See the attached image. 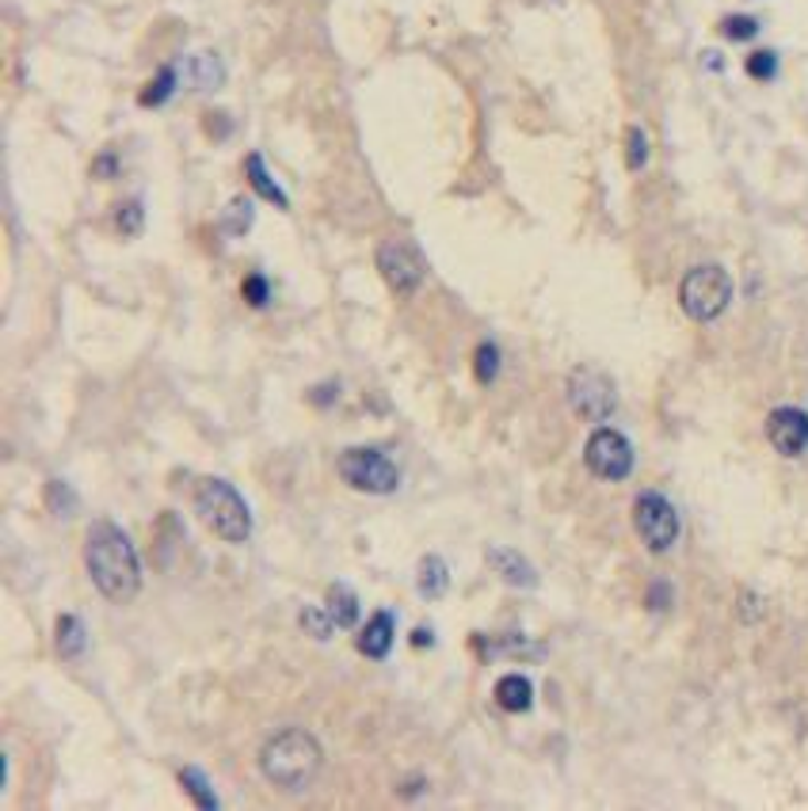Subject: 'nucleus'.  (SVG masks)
Masks as SVG:
<instances>
[{
    "label": "nucleus",
    "instance_id": "obj_1",
    "mask_svg": "<svg viewBox=\"0 0 808 811\" xmlns=\"http://www.w3.org/2000/svg\"><path fill=\"white\" fill-rule=\"evenodd\" d=\"M84 568L107 602L126 606L142 591V557H137L131 533L111 519H96L84 538Z\"/></svg>",
    "mask_w": 808,
    "mask_h": 811
},
{
    "label": "nucleus",
    "instance_id": "obj_2",
    "mask_svg": "<svg viewBox=\"0 0 808 811\" xmlns=\"http://www.w3.org/2000/svg\"><path fill=\"white\" fill-rule=\"evenodd\" d=\"M324 766V750L305 728H282L260 747V773L274 789L302 792L317 781Z\"/></svg>",
    "mask_w": 808,
    "mask_h": 811
},
{
    "label": "nucleus",
    "instance_id": "obj_3",
    "mask_svg": "<svg viewBox=\"0 0 808 811\" xmlns=\"http://www.w3.org/2000/svg\"><path fill=\"white\" fill-rule=\"evenodd\" d=\"M195 514L226 545H245L252 538V511H248L245 496L221 477L199 480V488H195Z\"/></svg>",
    "mask_w": 808,
    "mask_h": 811
},
{
    "label": "nucleus",
    "instance_id": "obj_4",
    "mask_svg": "<svg viewBox=\"0 0 808 811\" xmlns=\"http://www.w3.org/2000/svg\"><path fill=\"white\" fill-rule=\"evenodd\" d=\"M728 301H733V279H728V271L717 263H702V267H694V271H686L683 287H678V305H683V313L702 324L717 321V316L728 309Z\"/></svg>",
    "mask_w": 808,
    "mask_h": 811
},
{
    "label": "nucleus",
    "instance_id": "obj_5",
    "mask_svg": "<svg viewBox=\"0 0 808 811\" xmlns=\"http://www.w3.org/2000/svg\"><path fill=\"white\" fill-rule=\"evenodd\" d=\"M336 465L340 477L355 491H366V496H393L401 488V469L371 446H351V450L340 454Z\"/></svg>",
    "mask_w": 808,
    "mask_h": 811
},
{
    "label": "nucleus",
    "instance_id": "obj_6",
    "mask_svg": "<svg viewBox=\"0 0 808 811\" xmlns=\"http://www.w3.org/2000/svg\"><path fill=\"white\" fill-rule=\"evenodd\" d=\"M569 408L588 423H603L614 416L618 389L614 382L595 366H576L569 374Z\"/></svg>",
    "mask_w": 808,
    "mask_h": 811
},
{
    "label": "nucleus",
    "instance_id": "obj_7",
    "mask_svg": "<svg viewBox=\"0 0 808 811\" xmlns=\"http://www.w3.org/2000/svg\"><path fill=\"white\" fill-rule=\"evenodd\" d=\"M377 271H382L385 287L393 293H401V298H408V293H416L424 287L427 260L412 240H385V245L377 248Z\"/></svg>",
    "mask_w": 808,
    "mask_h": 811
},
{
    "label": "nucleus",
    "instance_id": "obj_8",
    "mask_svg": "<svg viewBox=\"0 0 808 811\" xmlns=\"http://www.w3.org/2000/svg\"><path fill=\"white\" fill-rule=\"evenodd\" d=\"M633 530L649 552H667L678 538V514L660 491H641L633 503Z\"/></svg>",
    "mask_w": 808,
    "mask_h": 811
},
{
    "label": "nucleus",
    "instance_id": "obj_9",
    "mask_svg": "<svg viewBox=\"0 0 808 811\" xmlns=\"http://www.w3.org/2000/svg\"><path fill=\"white\" fill-rule=\"evenodd\" d=\"M583 461L599 480H625L633 472V446L622 430L599 427L591 430L588 446H583Z\"/></svg>",
    "mask_w": 808,
    "mask_h": 811
},
{
    "label": "nucleus",
    "instance_id": "obj_10",
    "mask_svg": "<svg viewBox=\"0 0 808 811\" xmlns=\"http://www.w3.org/2000/svg\"><path fill=\"white\" fill-rule=\"evenodd\" d=\"M767 438L781 457H797L808 446V416L801 408H775L767 419Z\"/></svg>",
    "mask_w": 808,
    "mask_h": 811
},
{
    "label": "nucleus",
    "instance_id": "obj_11",
    "mask_svg": "<svg viewBox=\"0 0 808 811\" xmlns=\"http://www.w3.org/2000/svg\"><path fill=\"white\" fill-rule=\"evenodd\" d=\"M393 636H397V621H393L390 610H377L359 633V652L371 655V659H385L393 648Z\"/></svg>",
    "mask_w": 808,
    "mask_h": 811
},
{
    "label": "nucleus",
    "instance_id": "obj_12",
    "mask_svg": "<svg viewBox=\"0 0 808 811\" xmlns=\"http://www.w3.org/2000/svg\"><path fill=\"white\" fill-rule=\"evenodd\" d=\"M488 564L500 572L504 583L511 586H538V572L530 568V560L515 549H488Z\"/></svg>",
    "mask_w": 808,
    "mask_h": 811
},
{
    "label": "nucleus",
    "instance_id": "obj_13",
    "mask_svg": "<svg viewBox=\"0 0 808 811\" xmlns=\"http://www.w3.org/2000/svg\"><path fill=\"white\" fill-rule=\"evenodd\" d=\"M245 176H248V187H252L260 198H268L271 206H279V210H287V206H290L287 191H282V187L271 179V171H268V164H263L260 153H248V157H245Z\"/></svg>",
    "mask_w": 808,
    "mask_h": 811
},
{
    "label": "nucleus",
    "instance_id": "obj_14",
    "mask_svg": "<svg viewBox=\"0 0 808 811\" xmlns=\"http://www.w3.org/2000/svg\"><path fill=\"white\" fill-rule=\"evenodd\" d=\"M493 697L504 713H527L530 705H535V686H530V678H522V675H504L496 682Z\"/></svg>",
    "mask_w": 808,
    "mask_h": 811
},
{
    "label": "nucleus",
    "instance_id": "obj_15",
    "mask_svg": "<svg viewBox=\"0 0 808 811\" xmlns=\"http://www.w3.org/2000/svg\"><path fill=\"white\" fill-rule=\"evenodd\" d=\"M416 591L424 594V599H443V594L450 591V572H446L443 557H424V560H419Z\"/></svg>",
    "mask_w": 808,
    "mask_h": 811
},
{
    "label": "nucleus",
    "instance_id": "obj_16",
    "mask_svg": "<svg viewBox=\"0 0 808 811\" xmlns=\"http://www.w3.org/2000/svg\"><path fill=\"white\" fill-rule=\"evenodd\" d=\"M332 614L340 628H355L359 625V599L355 591H351L348 583H332L329 586V606H324Z\"/></svg>",
    "mask_w": 808,
    "mask_h": 811
},
{
    "label": "nucleus",
    "instance_id": "obj_17",
    "mask_svg": "<svg viewBox=\"0 0 808 811\" xmlns=\"http://www.w3.org/2000/svg\"><path fill=\"white\" fill-rule=\"evenodd\" d=\"M84 644H89V633H84V621L73 617V614H62L58 617V652L65 655V659H81L84 655Z\"/></svg>",
    "mask_w": 808,
    "mask_h": 811
},
{
    "label": "nucleus",
    "instance_id": "obj_18",
    "mask_svg": "<svg viewBox=\"0 0 808 811\" xmlns=\"http://www.w3.org/2000/svg\"><path fill=\"white\" fill-rule=\"evenodd\" d=\"M221 76H226V69H221V62L214 54H199L187 62V81H191V89H199V92H214L221 84Z\"/></svg>",
    "mask_w": 808,
    "mask_h": 811
},
{
    "label": "nucleus",
    "instance_id": "obj_19",
    "mask_svg": "<svg viewBox=\"0 0 808 811\" xmlns=\"http://www.w3.org/2000/svg\"><path fill=\"white\" fill-rule=\"evenodd\" d=\"M252 221H256V206H252V198H234V202L226 206V214H221V232L226 237H245L248 229H252Z\"/></svg>",
    "mask_w": 808,
    "mask_h": 811
},
{
    "label": "nucleus",
    "instance_id": "obj_20",
    "mask_svg": "<svg viewBox=\"0 0 808 811\" xmlns=\"http://www.w3.org/2000/svg\"><path fill=\"white\" fill-rule=\"evenodd\" d=\"M473 374H477L480 385H493L500 377V351H496V343H480L477 355H473Z\"/></svg>",
    "mask_w": 808,
    "mask_h": 811
},
{
    "label": "nucleus",
    "instance_id": "obj_21",
    "mask_svg": "<svg viewBox=\"0 0 808 811\" xmlns=\"http://www.w3.org/2000/svg\"><path fill=\"white\" fill-rule=\"evenodd\" d=\"M298 625H302L313 641H329V636L336 633V621H332V614L329 610H317V606H305L302 614H298Z\"/></svg>",
    "mask_w": 808,
    "mask_h": 811
},
{
    "label": "nucleus",
    "instance_id": "obj_22",
    "mask_svg": "<svg viewBox=\"0 0 808 811\" xmlns=\"http://www.w3.org/2000/svg\"><path fill=\"white\" fill-rule=\"evenodd\" d=\"M172 89H176V69L165 65L157 76L149 81V89L142 92V107H160V103H168Z\"/></svg>",
    "mask_w": 808,
    "mask_h": 811
},
{
    "label": "nucleus",
    "instance_id": "obj_23",
    "mask_svg": "<svg viewBox=\"0 0 808 811\" xmlns=\"http://www.w3.org/2000/svg\"><path fill=\"white\" fill-rule=\"evenodd\" d=\"M179 781H184V789L191 792V797H195V804H199V808H206V811H214V808H218V792H210V781H206L203 773L195 770V766H191V770H184V773H179Z\"/></svg>",
    "mask_w": 808,
    "mask_h": 811
},
{
    "label": "nucleus",
    "instance_id": "obj_24",
    "mask_svg": "<svg viewBox=\"0 0 808 811\" xmlns=\"http://www.w3.org/2000/svg\"><path fill=\"white\" fill-rule=\"evenodd\" d=\"M46 503H50V511H54L58 519H69V514L76 511V496H73V488H69L65 480H50V485H46Z\"/></svg>",
    "mask_w": 808,
    "mask_h": 811
},
{
    "label": "nucleus",
    "instance_id": "obj_25",
    "mask_svg": "<svg viewBox=\"0 0 808 811\" xmlns=\"http://www.w3.org/2000/svg\"><path fill=\"white\" fill-rule=\"evenodd\" d=\"M625 164H630V171H641L649 164V137L641 126H630V134H625Z\"/></svg>",
    "mask_w": 808,
    "mask_h": 811
},
{
    "label": "nucleus",
    "instance_id": "obj_26",
    "mask_svg": "<svg viewBox=\"0 0 808 811\" xmlns=\"http://www.w3.org/2000/svg\"><path fill=\"white\" fill-rule=\"evenodd\" d=\"M721 34L733 42H747L759 34V20H752V15H725V20H721Z\"/></svg>",
    "mask_w": 808,
    "mask_h": 811
},
{
    "label": "nucleus",
    "instance_id": "obj_27",
    "mask_svg": "<svg viewBox=\"0 0 808 811\" xmlns=\"http://www.w3.org/2000/svg\"><path fill=\"white\" fill-rule=\"evenodd\" d=\"M775 73H778L775 50H755V54L747 58V76H755V81H775Z\"/></svg>",
    "mask_w": 808,
    "mask_h": 811
},
{
    "label": "nucleus",
    "instance_id": "obj_28",
    "mask_svg": "<svg viewBox=\"0 0 808 811\" xmlns=\"http://www.w3.org/2000/svg\"><path fill=\"white\" fill-rule=\"evenodd\" d=\"M115 226H118V232H123V237H137V232L145 229V210H142V202H126V206H118Z\"/></svg>",
    "mask_w": 808,
    "mask_h": 811
},
{
    "label": "nucleus",
    "instance_id": "obj_29",
    "mask_svg": "<svg viewBox=\"0 0 808 811\" xmlns=\"http://www.w3.org/2000/svg\"><path fill=\"white\" fill-rule=\"evenodd\" d=\"M240 293H245V301H248V305H252V309H263V305H268V298H271V282L263 279L260 271H256V274H248V279H245V287H240Z\"/></svg>",
    "mask_w": 808,
    "mask_h": 811
},
{
    "label": "nucleus",
    "instance_id": "obj_30",
    "mask_svg": "<svg viewBox=\"0 0 808 811\" xmlns=\"http://www.w3.org/2000/svg\"><path fill=\"white\" fill-rule=\"evenodd\" d=\"M340 396V385L336 382H324V385H317L313 393H309V401L317 404V408H332V401Z\"/></svg>",
    "mask_w": 808,
    "mask_h": 811
},
{
    "label": "nucleus",
    "instance_id": "obj_31",
    "mask_svg": "<svg viewBox=\"0 0 808 811\" xmlns=\"http://www.w3.org/2000/svg\"><path fill=\"white\" fill-rule=\"evenodd\" d=\"M667 599H672V586H667V583H652V591H649V610H664V606H667Z\"/></svg>",
    "mask_w": 808,
    "mask_h": 811
},
{
    "label": "nucleus",
    "instance_id": "obj_32",
    "mask_svg": "<svg viewBox=\"0 0 808 811\" xmlns=\"http://www.w3.org/2000/svg\"><path fill=\"white\" fill-rule=\"evenodd\" d=\"M96 176H103V179L115 176V157H111V153H103V157L96 160Z\"/></svg>",
    "mask_w": 808,
    "mask_h": 811
},
{
    "label": "nucleus",
    "instance_id": "obj_33",
    "mask_svg": "<svg viewBox=\"0 0 808 811\" xmlns=\"http://www.w3.org/2000/svg\"><path fill=\"white\" fill-rule=\"evenodd\" d=\"M412 644H416V648H427V644H435V633L432 628H416V633H412Z\"/></svg>",
    "mask_w": 808,
    "mask_h": 811
}]
</instances>
